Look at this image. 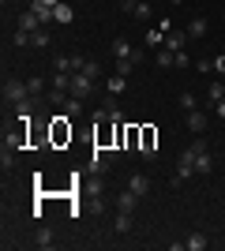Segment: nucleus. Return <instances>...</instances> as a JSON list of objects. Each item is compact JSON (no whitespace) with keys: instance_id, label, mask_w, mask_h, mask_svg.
Listing matches in <instances>:
<instances>
[{"instance_id":"nucleus-1","label":"nucleus","mask_w":225,"mask_h":251,"mask_svg":"<svg viewBox=\"0 0 225 251\" xmlns=\"http://www.w3.org/2000/svg\"><path fill=\"white\" fill-rule=\"evenodd\" d=\"M195 176H210V169H214V157H210V143L206 139H195Z\"/></svg>"},{"instance_id":"nucleus-7","label":"nucleus","mask_w":225,"mask_h":251,"mask_svg":"<svg viewBox=\"0 0 225 251\" xmlns=\"http://www.w3.org/2000/svg\"><path fill=\"white\" fill-rule=\"evenodd\" d=\"M128 191H135L139 199H147V191H150V176H147V173H135V176H128Z\"/></svg>"},{"instance_id":"nucleus-9","label":"nucleus","mask_w":225,"mask_h":251,"mask_svg":"<svg viewBox=\"0 0 225 251\" xmlns=\"http://www.w3.org/2000/svg\"><path fill=\"white\" fill-rule=\"evenodd\" d=\"M60 109H64V116H68V120H75V116H83V98H75V94H68V98H64V105H60Z\"/></svg>"},{"instance_id":"nucleus-25","label":"nucleus","mask_w":225,"mask_h":251,"mask_svg":"<svg viewBox=\"0 0 225 251\" xmlns=\"http://www.w3.org/2000/svg\"><path fill=\"white\" fill-rule=\"evenodd\" d=\"M11 45H15V49H26V45H30V30H15L11 34Z\"/></svg>"},{"instance_id":"nucleus-5","label":"nucleus","mask_w":225,"mask_h":251,"mask_svg":"<svg viewBox=\"0 0 225 251\" xmlns=\"http://www.w3.org/2000/svg\"><path fill=\"white\" fill-rule=\"evenodd\" d=\"M113 56H117V60H131V64H139V60H143V49H135V45H128L124 38H117V42H113Z\"/></svg>"},{"instance_id":"nucleus-18","label":"nucleus","mask_w":225,"mask_h":251,"mask_svg":"<svg viewBox=\"0 0 225 251\" xmlns=\"http://www.w3.org/2000/svg\"><path fill=\"white\" fill-rule=\"evenodd\" d=\"M90 169H94L98 176H101V173L109 169V154H105V150H94V161H90Z\"/></svg>"},{"instance_id":"nucleus-34","label":"nucleus","mask_w":225,"mask_h":251,"mask_svg":"<svg viewBox=\"0 0 225 251\" xmlns=\"http://www.w3.org/2000/svg\"><path fill=\"white\" fill-rule=\"evenodd\" d=\"M83 72L90 75V79H98V75H101V72H98V64H94V60H86V68H83Z\"/></svg>"},{"instance_id":"nucleus-35","label":"nucleus","mask_w":225,"mask_h":251,"mask_svg":"<svg viewBox=\"0 0 225 251\" xmlns=\"http://www.w3.org/2000/svg\"><path fill=\"white\" fill-rule=\"evenodd\" d=\"M139 4H143V0H120V8H124V11H135Z\"/></svg>"},{"instance_id":"nucleus-19","label":"nucleus","mask_w":225,"mask_h":251,"mask_svg":"<svg viewBox=\"0 0 225 251\" xmlns=\"http://www.w3.org/2000/svg\"><path fill=\"white\" fill-rule=\"evenodd\" d=\"M222 98H225V86H222V79H218V83H210V86H206V101H210V105H218Z\"/></svg>"},{"instance_id":"nucleus-13","label":"nucleus","mask_w":225,"mask_h":251,"mask_svg":"<svg viewBox=\"0 0 225 251\" xmlns=\"http://www.w3.org/2000/svg\"><path fill=\"white\" fill-rule=\"evenodd\" d=\"M30 11H34V15H38V19H42V26H49V23H56V19H53V8H49V4H42V0H34V4H30Z\"/></svg>"},{"instance_id":"nucleus-33","label":"nucleus","mask_w":225,"mask_h":251,"mask_svg":"<svg viewBox=\"0 0 225 251\" xmlns=\"http://www.w3.org/2000/svg\"><path fill=\"white\" fill-rule=\"evenodd\" d=\"M214 72L225 75V52H218V56H214Z\"/></svg>"},{"instance_id":"nucleus-38","label":"nucleus","mask_w":225,"mask_h":251,"mask_svg":"<svg viewBox=\"0 0 225 251\" xmlns=\"http://www.w3.org/2000/svg\"><path fill=\"white\" fill-rule=\"evenodd\" d=\"M169 4H184V0H169Z\"/></svg>"},{"instance_id":"nucleus-6","label":"nucleus","mask_w":225,"mask_h":251,"mask_svg":"<svg viewBox=\"0 0 225 251\" xmlns=\"http://www.w3.org/2000/svg\"><path fill=\"white\" fill-rule=\"evenodd\" d=\"M83 68H86V56H83V52H72V56H56V72L75 75V72H83Z\"/></svg>"},{"instance_id":"nucleus-15","label":"nucleus","mask_w":225,"mask_h":251,"mask_svg":"<svg viewBox=\"0 0 225 251\" xmlns=\"http://www.w3.org/2000/svg\"><path fill=\"white\" fill-rule=\"evenodd\" d=\"M203 34H206V15H195L188 23V38H203Z\"/></svg>"},{"instance_id":"nucleus-2","label":"nucleus","mask_w":225,"mask_h":251,"mask_svg":"<svg viewBox=\"0 0 225 251\" xmlns=\"http://www.w3.org/2000/svg\"><path fill=\"white\" fill-rule=\"evenodd\" d=\"M195 176V147H188L180 154V161H176V176H173V184H184V180Z\"/></svg>"},{"instance_id":"nucleus-31","label":"nucleus","mask_w":225,"mask_h":251,"mask_svg":"<svg viewBox=\"0 0 225 251\" xmlns=\"http://www.w3.org/2000/svg\"><path fill=\"white\" fill-rule=\"evenodd\" d=\"M26 86H30V94H38V90H45V79H42V75H30Z\"/></svg>"},{"instance_id":"nucleus-29","label":"nucleus","mask_w":225,"mask_h":251,"mask_svg":"<svg viewBox=\"0 0 225 251\" xmlns=\"http://www.w3.org/2000/svg\"><path fill=\"white\" fill-rule=\"evenodd\" d=\"M180 109H184V113H192V109H199L195 94H188V90H184V94H180Z\"/></svg>"},{"instance_id":"nucleus-22","label":"nucleus","mask_w":225,"mask_h":251,"mask_svg":"<svg viewBox=\"0 0 225 251\" xmlns=\"http://www.w3.org/2000/svg\"><path fill=\"white\" fill-rule=\"evenodd\" d=\"M158 68H176V52L173 49H158Z\"/></svg>"},{"instance_id":"nucleus-26","label":"nucleus","mask_w":225,"mask_h":251,"mask_svg":"<svg viewBox=\"0 0 225 251\" xmlns=\"http://www.w3.org/2000/svg\"><path fill=\"white\" fill-rule=\"evenodd\" d=\"M184 42H188V38H184V34H169V38H165V49H173V52H180V49H184Z\"/></svg>"},{"instance_id":"nucleus-20","label":"nucleus","mask_w":225,"mask_h":251,"mask_svg":"<svg viewBox=\"0 0 225 251\" xmlns=\"http://www.w3.org/2000/svg\"><path fill=\"white\" fill-rule=\"evenodd\" d=\"M11 109H15V116H19V120H30V109H34V98H26V101H15V105H11Z\"/></svg>"},{"instance_id":"nucleus-37","label":"nucleus","mask_w":225,"mask_h":251,"mask_svg":"<svg viewBox=\"0 0 225 251\" xmlns=\"http://www.w3.org/2000/svg\"><path fill=\"white\" fill-rule=\"evenodd\" d=\"M42 4H49V8H56V4H64V0H42Z\"/></svg>"},{"instance_id":"nucleus-14","label":"nucleus","mask_w":225,"mask_h":251,"mask_svg":"<svg viewBox=\"0 0 225 251\" xmlns=\"http://www.w3.org/2000/svg\"><path fill=\"white\" fill-rule=\"evenodd\" d=\"M135 206H139V195L124 188V191H120V199H117V210H135Z\"/></svg>"},{"instance_id":"nucleus-10","label":"nucleus","mask_w":225,"mask_h":251,"mask_svg":"<svg viewBox=\"0 0 225 251\" xmlns=\"http://www.w3.org/2000/svg\"><path fill=\"white\" fill-rule=\"evenodd\" d=\"M53 19L60 23V26H68V23H75V8L68 4V0H64V4H56V8H53Z\"/></svg>"},{"instance_id":"nucleus-23","label":"nucleus","mask_w":225,"mask_h":251,"mask_svg":"<svg viewBox=\"0 0 225 251\" xmlns=\"http://www.w3.org/2000/svg\"><path fill=\"white\" fill-rule=\"evenodd\" d=\"M154 154H158V150H154V131L147 127V131H143V157H154Z\"/></svg>"},{"instance_id":"nucleus-17","label":"nucleus","mask_w":225,"mask_h":251,"mask_svg":"<svg viewBox=\"0 0 225 251\" xmlns=\"http://www.w3.org/2000/svg\"><path fill=\"white\" fill-rule=\"evenodd\" d=\"M184 248H188V251H206V248H210V240H206L203 232H192V236H188V244H184Z\"/></svg>"},{"instance_id":"nucleus-8","label":"nucleus","mask_w":225,"mask_h":251,"mask_svg":"<svg viewBox=\"0 0 225 251\" xmlns=\"http://www.w3.org/2000/svg\"><path fill=\"white\" fill-rule=\"evenodd\" d=\"M206 120H210V116H206L203 109H192V113H188V131L203 135V131H206Z\"/></svg>"},{"instance_id":"nucleus-16","label":"nucleus","mask_w":225,"mask_h":251,"mask_svg":"<svg viewBox=\"0 0 225 251\" xmlns=\"http://www.w3.org/2000/svg\"><path fill=\"white\" fill-rule=\"evenodd\" d=\"M113 232H131V210H120L113 221Z\"/></svg>"},{"instance_id":"nucleus-30","label":"nucleus","mask_w":225,"mask_h":251,"mask_svg":"<svg viewBox=\"0 0 225 251\" xmlns=\"http://www.w3.org/2000/svg\"><path fill=\"white\" fill-rule=\"evenodd\" d=\"M131 15H135V19H143V23H147L150 15H154V8H150L147 0H143V4H139V8H135V11H131Z\"/></svg>"},{"instance_id":"nucleus-28","label":"nucleus","mask_w":225,"mask_h":251,"mask_svg":"<svg viewBox=\"0 0 225 251\" xmlns=\"http://www.w3.org/2000/svg\"><path fill=\"white\" fill-rule=\"evenodd\" d=\"M0 165H4V173L15 165V147H4V154H0Z\"/></svg>"},{"instance_id":"nucleus-4","label":"nucleus","mask_w":225,"mask_h":251,"mask_svg":"<svg viewBox=\"0 0 225 251\" xmlns=\"http://www.w3.org/2000/svg\"><path fill=\"white\" fill-rule=\"evenodd\" d=\"M94 83H98V79H90L86 72H75V75H72V90H68V94L86 98V94H94Z\"/></svg>"},{"instance_id":"nucleus-32","label":"nucleus","mask_w":225,"mask_h":251,"mask_svg":"<svg viewBox=\"0 0 225 251\" xmlns=\"http://www.w3.org/2000/svg\"><path fill=\"white\" fill-rule=\"evenodd\" d=\"M131 68H135L131 60H117V75H131Z\"/></svg>"},{"instance_id":"nucleus-3","label":"nucleus","mask_w":225,"mask_h":251,"mask_svg":"<svg viewBox=\"0 0 225 251\" xmlns=\"http://www.w3.org/2000/svg\"><path fill=\"white\" fill-rule=\"evenodd\" d=\"M26 98H34V94H30V86H26V83H19V79H8V83H4V105L26 101Z\"/></svg>"},{"instance_id":"nucleus-27","label":"nucleus","mask_w":225,"mask_h":251,"mask_svg":"<svg viewBox=\"0 0 225 251\" xmlns=\"http://www.w3.org/2000/svg\"><path fill=\"white\" fill-rule=\"evenodd\" d=\"M53 244H56L53 229H38V248H53Z\"/></svg>"},{"instance_id":"nucleus-11","label":"nucleus","mask_w":225,"mask_h":251,"mask_svg":"<svg viewBox=\"0 0 225 251\" xmlns=\"http://www.w3.org/2000/svg\"><path fill=\"white\" fill-rule=\"evenodd\" d=\"M105 90H109L113 98L124 94V90H128V75H109V79H105Z\"/></svg>"},{"instance_id":"nucleus-21","label":"nucleus","mask_w":225,"mask_h":251,"mask_svg":"<svg viewBox=\"0 0 225 251\" xmlns=\"http://www.w3.org/2000/svg\"><path fill=\"white\" fill-rule=\"evenodd\" d=\"M30 45H34V49H49V30H45V26H42V30H34Z\"/></svg>"},{"instance_id":"nucleus-24","label":"nucleus","mask_w":225,"mask_h":251,"mask_svg":"<svg viewBox=\"0 0 225 251\" xmlns=\"http://www.w3.org/2000/svg\"><path fill=\"white\" fill-rule=\"evenodd\" d=\"M165 38H169V34L161 30V26H158V30H147V45H150V49H158V45L165 42Z\"/></svg>"},{"instance_id":"nucleus-12","label":"nucleus","mask_w":225,"mask_h":251,"mask_svg":"<svg viewBox=\"0 0 225 251\" xmlns=\"http://www.w3.org/2000/svg\"><path fill=\"white\" fill-rule=\"evenodd\" d=\"M19 30H30V34H34V30H42V19H38V15L26 8V11L19 15Z\"/></svg>"},{"instance_id":"nucleus-36","label":"nucleus","mask_w":225,"mask_h":251,"mask_svg":"<svg viewBox=\"0 0 225 251\" xmlns=\"http://www.w3.org/2000/svg\"><path fill=\"white\" fill-rule=\"evenodd\" d=\"M214 109H218V116H222V120H225V98H222V101L214 105Z\"/></svg>"}]
</instances>
